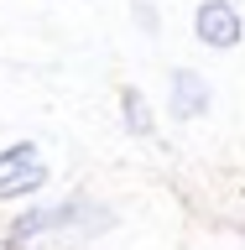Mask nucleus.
I'll list each match as a JSON object with an SVG mask.
<instances>
[{
	"instance_id": "nucleus-1",
	"label": "nucleus",
	"mask_w": 245,
	"mask_h": 250,
	"mask_svg": "<svg viewBox=\"0 0 245 250\" xmlns=\"http://www.w3.org/2000/svg\"><path fill=\"white\" fill-rule=\"evenodd\" d=\"M94 203H52V208H37V214H21L11 224V245H26L31 234L42 229H73V224H89V229H99V224H110V214H89Z\"/></svg>"
},
{
	"instance_id": "nucleus-2",
	"label": "nucleus",
	"mask_w": 245,
	"mask_h": 250,
	"mask_svg": "<svg viewBox=\"0 0 245 250\" xmlns=\"http://www.w3.org/2000/svg\"><path fill=\"white\" fill-rule=\"evenodd\" d=\"M47 183V167H42V151L21 141V146H5L0 151V198H26Z\"/></svg>"
},
{
	"instance_id": "nucleus-3",
	"label": "nucleus",
	"mask_w": 245,
	"mask_h": 250,
	"mask_svg": "<svg viewBox=\"0 0 245 250\" xmlns=\"http://www.w3.org/2000/svg\"><path fill=\"white\" fill-rule=\"evenodd\" d=\"M193 31H199L203 47H235L240 42V11L230 0H203L193 11Z\"/></svg>"
},
{
	"instance_id": "nucleus-4",
	"label": "nucleus",
	"mask_w": 245,
	"mask_h": 250,
	"mask_svg": "<svg viewBox=\"0 0 245 250\" xmlns=\"http://www.w3.org/2000/svg\"><path fill=\"white\" fill-rule=\"evenodd\" d=\"M209 109V78L193 73V68H178L172 73V115L178 120H193Z\"/></svg>"
},
{
	"instance_id": "nucleus-5",
	"label": "nucleus",
	"mask_w": 245,
	"mask_h": 250,
	"mask_svg": "<svg viewBox=\"0 0 245 250\" xmlns=\"http://www.w3.org/2000/svg\"><path fill=\"white\" fill-rule=\"evenodd\" d=\"M120 109H125V130H131V136H152V104H146V94L141 89H125L120 94Z\"/></svg>"
}]
</instances>
